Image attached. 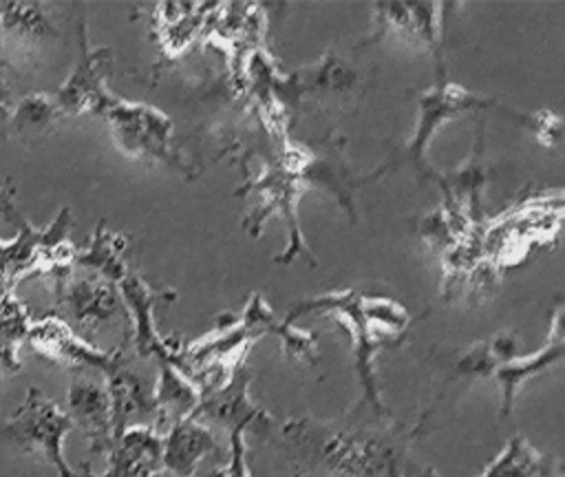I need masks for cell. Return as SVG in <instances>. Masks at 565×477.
Here are the masks:
<instances>
[{
	"label": "cell",
	"instance_id": "cell-17",
	"mask_svg": "<svg viewBox=\"0 0 565 477\" xmlns=\"http://www.w3.org/2000/svg\"><path fill=\"white\" fill-rule=\"evenodd\" d=\"M66 415L88 442V457L108 455L113 448V420L106 386L75 373L66 393Z\"/></svg>",
	"mask_w": 565,
	"mask_h": 477
},
{
	"label": "cell",
	"instance_id": "cell-8",
	"mask_svg": "<svg viewBox=\"0 0 565 477\" xmlns=\"http://www.w3.org/2000/svg\"><path fill=\"white\" fill-rule=\"evenodd\" d=\"M71 428L73 422L66 411L40 389L31 386L18 413L0 422V439H7L22 451L42 453L60 477H77L62 453L64 437Z\"/></svg>",
	"mask_w": 565,
	"mask_h": 477
},
{
	"label": "cell",
	"instance_id": "cell-25",
	"mask_svg": "<svg viewBox=\"0 0 565 477\" xmlns=\"http://www.w3.org/2000/svg\"><path fill=\"white\" fill-rule=\"evenodd\" d=\"M159 378L154 386V404L159 413V433L179 420L190 417L199 404V389L166 358L157 360Z\"/></svg>",
	"mask_w": 565,
	"mask_h": 477
},
{
	"label": "cell",
	"instance_id": "cell-31",
	"mask_svg": "<svg viewBox=\"0 0 565 477\" xmlns=\"http://www.w3.org/2000/svg\"><path fill=\"white\" fill-rule=\"evenodd\" d=\"M245 431L236 428L230 433V446H227V457H225V470L227 477H249L247 462H245Z\"/></svg>",
	"mask_w": 565,
	"mask_h": 477
},
{
	"label": "cell",
	"instance_id": "cell-27",
	"mask_svg": "<svg viewBox=\"0 0 565 477\" xmlns=\"http://www.w3.org/2000/svg\"><path fill=\"white\" fill-rule=\"evenodd\" d=\"M31 316L20 298L13 294L0 296V380L22 371L18 349L26 340Z\"/></svg>",
	"mask_w": 565,
	"mask_h": 477
},
{
	"label": "cell",
	"instance_id": "cell-13",
	"mask_svg": "<svg viewBox=\"0 0 565 477\" xmlns=\"http://www.w3.org/2000/svg\"><path fill=\"white\" fill-rule=\"evenodd\" d=\"M249 380H252V373L245 362L236 369V373L232 375V380L225 386L201 395L199 404L194 406L190 417L210 426L212 431L221 428L227 435L236 428L271 431L274 417L265 409H260L258 404L252 402Z\"/></svg>",
	"mask_w": 565,
	"mask_h": 477
},
{
	"label": "cell",
	"instance_id": "cell-34",
	"mask_svg": "<svg viewBox=\"0 0 565 477\" xmlns=\"http://www.w3.org/2000/svg\"><path fill=\"white\" fill-rule=\"evenodd\" d=\"M150 477H177V475H172V473H168V470H159V473H154V475H150Z\"/></svg>",
	"mask_w": 565,
	"mask_h": 477
},
{
	"label": "cell",
	"instance_id": "cell-10",
	"mask_svg": "<svg viewBox=\"0 0 565 477\" xmlns=\"http://www.w3.org/2000/svg\"><path fill=\"white\" fill-rule=\"evenodd\" d=\"M243 190H256L263 197V205L256 208L243 221L245 232H249L252 236H258L260 227H263V221L274 210L287 223L289 241H287V247L278 256H274V263L291 265L298 258L300 261L307 258L309 265L316 267L318 261H316L311 247L307 245V241L302 236V230H300V223H298V212H296V205H298V199H300V181H298V177L287 166H282L278 159H274L256 179H252L249 183H245L236 192H243Z\"/></svg>",
	"mask_w": 565,
	"mask_h": 477
},
{
	"label": "cell",
	"instance_id": "cell-11",
	"mask_svg": "<svg viewBox=\"0 0 565 477\" xmlns=\"http://www.w3.org/2000/svg\"><path fill=\"white\" fill-rule=\"evenodd\" d=\"M77 31H79L77 62L53 97L64 117H77L84 113L102 115L104 108L115 97L106 86V80L113 73V51L106 46L88 44L86 22L82 18L77 20Z\"/></svg>",
	"mask_w": 565,
	"mask_h": 477
},
{
	"label": "cell",
	"instance_id": "cell-1",
	"mask_svg": "<svg viewBox=\"0 0 565 477\" xmlns=\"http://www.w3.org/2000/svg\"><path fill=\"white\" fill-rule=\"evenodd\" d=\"M285 446L309 473L329 477H422L408 446L388 428L294 417L280 426Z\"/></svg>",
	"mask_w": 565,
	"mask_h": 477
},
{
	"label": "cell",
	"instance_id": "cell-3",
	"mask_svg": "<svg viewBox=\"0 0 565 477\" xmlns=\"http://www.w3.org/2000/svg\"><path fill=\"white\" fill-rule=\"evenodd\" d=\"M300 316H333V320H338L351 333V344H353V356H355V373H358V382L362 389V395L353 411L369 409L377 417H391V413L386 411V406L380 398V386H377V375H375V356L382 349L399 347L404 342V336L386 338V336L375 333L362 314V294L351 287L338 289V292H327V294L313 296V298H302L287 311L285 320L296 322V318H300Z\"/></svg>",
	"mask_w": 565,
	"mask_h": 477
},
{
	"label": "cell",
	"instance_id": "cell-26",
	"mask_svg": "<svg viewBox=\"0 0 565 477\" xmlns=\"http://www.w3.org/2000/svg\"><path fill=\"white\" fill-rule=\"evenodd\" d=\"M62 117L64 115L53 95L31 93L9 108L4 121L0 124V132L2 137H42L49 135Z\"/></svg>",
	"mask_w": 565,
	"mask_h": 477
},
{
	"label": "cell",
	"instance_id": "cell-16",
	"mask_svg": "<svg viewBox=\"0 0 565 477\" xmlns=\"http://www.w3.org/2000/svg\"><path fill=\"white\" fill-rule=\"evenodd\" d=\"M117 289L126 305L130 318V342L141 358L170 356V338H161L154 322V307L159 303L177 300V292L172 289H154L150 287L135 269H130L119 283Z\"/></svg>",
	"mask_w": 565,
	"mask_h": 477
},
{
	"label": "cell",
	"instance_id": "cell-14",
	"mask_svg": "<svg viewBox=\"0 0 565 477\" xmlns=\"http://www.w3.org/2000/svg\"><path fill=\"white\" fill-rule=\"evenodd\" d=\"M514 356H519V340L512 331H497L490 333L488 338L472 342L468 349H463L446 369L444 378H441V386L439 393L435 395V400L430 402V406L419 415L413 435L422 433L424 422L435 413V409L439 406V402L448 395V391H457L459 386H470L475 380H483L488 375H492L503 362L512 360Z\"/></svg>",
	"mask_w": 565,
	"mask_h": 477
},
{
	"label": "cell",
	"instance_id": "cell-15",
	"mask_svg": "<svg viewBox=\"0 0 565 477\" xmlns=\"http://www.w3.org/2000/svg\"><path fill=\"white\" fill-rule=\"evenodd\" d=\"M375 29L364 42H380L384 38L399 40L404 44L433 51L439 60V35L444 4L433 2H375L373 7Z\"/></svg>",
	"mask_w": 565,
	"mask_h": 477
},
{
	"label": "cell",
	"instance_id": "cell-20",
	"mask_svg": "<svg viewBox=\"0 0 565 477\" xmlns=\"http://www.w3.org/2000/svg\"><path fill=\"white\" fill-rule=\"evenodd\" d=\"M563 340H565V336H563V305L556 303V307L552 311V327H550L547 342L534 353L514 356L512 360L503 362L492 373V378L501 386V415L503 417H508L512 413V406H514V400H516L521 386L530 378L539 375L541 371L550 369L552 364H556L563 358Z\"/></svg>",
	"mask_w": 565,
	"mask_h": 477
},
{
	"label": "cell",
	"instance_id": "cell-4",
	"mask_svg": "<svg viewBox=\"0 0 565 477\" xmlns=\"http://www.w3.org/2000/svg\"><path fill=\"white\" fill-rule=\"evenodd\" d=\"M437 84L428 91H424L419 95L417 102V119H415V130L411 135V139L404 146H395L393 155L373 172L369 174V179H377L391 170L397 168H411L419 179L424 181H435L439 183L441 174L428 163L426 159V150L430 139L435 137V132L439 130V126L466 110H475V108H486V106H494V99L481 97L455 82H450L444 75V64L437 62Z\"/></svg>",
	"mask_w": 565,
	"mask_h": 477
},
{
	"label": "cell",
	"instance_id": "cell-30",
	"mask_svg": "<svg viewBox=\"0 0 565 477\" xmlns=\"http://www.w3.org/2000/svg\"><path fill=\"white\" fill-rule=\"evenodd\" d=\"M505 115H510L512 119L521 121V126L527 128V132L541 141L543 146H554L561 139V117L552 110H539L534 115H523L516 110H510L505 106H499Z\"/></svg>",
	"mask_w": 565,
	"mask_h": 477
},
{
	"label": "cell",
	"instance_id": "cell-33",
	"mask_svg": "<svg viewBox=\"0 0 565 477\" xmlns=\"http://www.w3.org/2000/svg\"><path fill=\"white\" fill-rule=\"evenodd\" d=\"M9 113V106H7V91H4V82H2V71H0V124L4 121Z\"/></svg>",
	"mask_w": 565,
	"mask_h": 477
},
{
	"label": "cell",
	"instance_id": "cell-29",
	"mask_svg": "<svg viewBox=\"0 0 565 477\" xmlns=\"http://www.w3.org/2000/svg\"><path fill=\"white\" fill-rule=\"evenodd\" d=\"M276 336H278L287 358H296V360L307 362V364H318L320 362L313 331H305L296 322L280 320L278 329H276Z\"/></svg>",
	"mask_w": 565,
	"mask_h": 477
},
{
	"label": "cell",
	"instance_id": "cell-35",
	"mask_svg": "<svg viewBox=\"0 0 565 477\" xmlns=\"http://www.w3.org/2000/svg\"><path fill=\"white\" fill-rule=\"evenodd\" d=\"M422 477H437V473L433 468H426V473Z\"/></svg>",
	"mask_w": 565,
	"mask_h": 477
},
{
	"label": "cell",
	"instance_id": "cell-23",
	"mask_svg": "<svg viewBox=\"0 0 565 477\" xmlns=\"http://www.w3.org/2000/svg\"><path fill=\"white\" fill-rule=\"evenodd\" d=\"M128 254H130L128 239L119 232L108 230L106 223L99 221L90 241L84 247H75L73 263L117 285L132 269L128 265Z\"/></svg>",
	"mask_w": 565,
	"mask_h": 477
},
{
	"label": "cell",
	"instance_id": "cell-7",
	"mask_svg": "<svg viewBox=\"0 0 565 477\" xmlns=\"http://www.w3.org/2000/svg\"><path fill=\"white\" fill-rule=\"evenodd\" d=\"M364 86L360 68L349 64L333 51H324L313 64L298 68L287 75L271 77V97L280 106L282 115L287 108L300 106L302 99H316L324 108H340L351 104Z\"/></svg>",
	"mask_w": 565,
	"mask_h": 477
},
{
	"label": "cell",
	"instance_id": "cell-21",
	"mask_svg": "<svg viewBox=\"0 0 565 477\" xmlns=\"http://www.w3.org/2000/svg\"><path fill=\"white\" fill-rule=\"evenodd\" d=\"M159 470H163L161 433L152 426H135L113 442L102 477H150Z\"/></svg>",
	"mask_w": 565,
	"mask_h": 477
},
{
	"label": "cell",
	"instance_id": "cell-18",
	"mask_svg": "<svg viewBox=\"0 0 565 477\" xmlns=\"http://www.w3.org/2000/svg\"><path fill=\"white\" fill-rule=\"evenodd\" d=\"M106 393L115 439L135 426H152L159 431L154 389L135 371L126 369V364L106 375Z\"/></svg>",
	"mask_w": 565,
	"mask_h": 477
},
{
	"label": "cell",
	"instance_id": "cell-32",
	"mask_svg": "<svg viewBox=\"0 0 565 477\" xmlns=\"http://www.w3.org/2000/svg\"><path fill=\"white\" fill-rule=\"evenodd\" d=\"M15 194H18V190L11 183L0 186V219L11 223V225H15V227H20L26 219L20 212V208L15 205Z\"/></svg>",
	"mask_w": 565,
	"mask_h": 477
},
{
	"label": "cell",
	"instance_id": "cell-2",
	"mask_svg": "<svg viewBox=\"0 0 565 477\" xmlns=\"http://www.w3.org/2000/svg\"><path fill=\"white\" fill-rule=\"evenodd\" d=\"M42 278L51 296V316L66 322L86 342L95 344L93 338L104 329H130L121 294L108 278L75 263L53 267Z\"/></svg>",
	"mask_w": 565,
	"mask_h": 477
},
{
	"label": "cell",
	"instance_id": "cell-19",
	"mask_svg": "<svg viewBox=\"0 0 565 477\" xmlns=\"http://www.w3.org/2000/svg\"><path fill=\"white\" fill-rule=\"evenodd\" d=\"M205 457H227V448L221 446L210 426L185 417L168 428V435L163 437V470L177 477H194Z\"/></svg>",
	"mask_w": 565,
	"mask_h": 477
},
{
	"label": "cell",
	"instance_id": "cell-28",
	"mask_svg": "<svg viewBox=\"0 0 565 477\" xmlns=\"http://www.w3.org/2000/svg\"><path fill=\"white\" fill-rule=\"evenodd\" d=\"M362 314L369 320L371 329L386 338L404 336L411 325L408 311L399 303L384 298V296H364L362 294Z\"/></svg>",
	"mask_w": 565,
	"mask_h": 477
},
{
	"label": "cell",
	"instance_id": "cell-9",
	"mask_svg": "<svg viewBox=\"0 0 565 477\" xmlns=\"http://www.w3.org/2000/svg\"><path fill=\"white\" fill-rule=\"evenodd\" d=\"M62 4L0 0V68L38 64L60 40Z\"/></svg>",
	"mask_w": 565,
	"mask_h": 477
},
{
	"label": "cell",
	"instance_id": "cell-5",
	"mask_svg": "<svg viewBox=\"0 0 565 477\" xmlns=\"http://www.w3.org/2000/svg\"><path fill=\"white\" fill-rule=\"evenodd\" d=\"M102 117L106 119L110 137L121 155L152 161L185 177H194L192 166L172 144L174 126L163 110L141 102H126L115 95L104 108Z\"/></svg>",
	"mask_w": 565,
	"mask_h": 477
},
{
	"label": "cell",
	"instance_id": "cell-6",
	"mask_svg": "<svg viewBox=\"0 0 565 477\" xmlns=\"http://www.w3.org/2000/svg\"><path fill=\"white\" fill-rule=\"evenodd\" d=\"M71 225V208H62L46 227H33L24 221L15 239L0 241V296L13 294L15 283L31 274L42 276L53 267L73 263L75 245L68 243Z\"/></svg>",
	"mask_w": 565,
	"mask_h": 477
},
{
	"label": "cell",
	"instance_id": "cell-22",
	"mask_svg": "<svg viewBox=\"0 0 565 477\" xmlns=\"http://www.w3.org/2000/svg\"><path fill=\"white\" fill-rule=\"evenodd\" d=\"M210 9L212 4H157L152 22L161 53L174 57L192 46L194 33L210 20Z\"/></svg>",
	"mask_w": 565,
	"mask_h": 477
},
{
	"label": "cell",
	"instance_id": "cell-12",
	"mask_svg": "<svg viewBox=\"0 0 565 477\" xmlns=\"http://www.w3.org/2000/svg\"><path fill=\"white\" fill-rule=\"evenodd\" d=\"M26 342L46 360L82 373L84 369H97L104 375L126 364V344L117 349H97L95 344L79 338L66 322L46 314L40 320H33L26 333Z\"/></svg>",
	"mask_w": 565,
	"mask_h": 477
},
{
	"label": "cell",
	"instance_id": "cell-24",
	"mask_svg": "<svg viewBox=\"0 0 565 477\" xmlns=\"http://www.w3.org/2000/svg\"><path fill=\"white\" fill-rule=\"evenodd\" d=\"M479 477H563L556 457L536 451L525 437L514 435Z\"/></svg>",
	"mask_w": 565,
	"mask_h": 477
}]
</instances>
